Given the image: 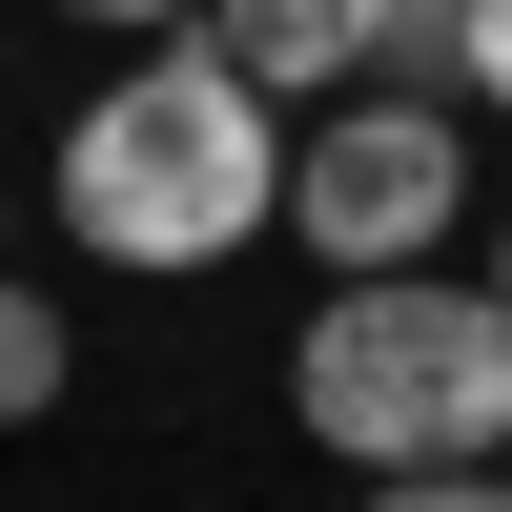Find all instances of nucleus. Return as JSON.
<instances>
[{
    "mask_svg": "<svg viewBox=\"0 0 512 512\" xmlns=\"http://www.w3.org/2000/svg\"><path fill=\"white\" fill-rule=\"evenodd\" d=\"M390 62H451V82L512 123V0H410V41H390Z\"/></svg>",
    "mask_w": 512,
    "mask_h": 512,
    "instance_id": "obj_5",
    "label": "nucleus"
},
{
    "mask_svg": "<svg viewBox=\"0 0 512 512\" xmlns=\"http://www.w3.org/2000/svg\"><path fill=\"white\" fill-rule=\"evenodd\" d=\"M287 410L349 472H451V451H512V287L492 267H349L287 349Z\"/></svg>",
    "mask_w": 512,
    "mask_h": 512,
    "instance_id": "obj_2",
    "label": "nucleus"
},
{
    "mask_svg": "<svg viewBox=\"0 0 512 512\" xmlns=\"http://www.w3.org/2000/svg\"><path fill=\"white\" fill-rule=\"evenodd\" d=\"M0 267H21V185H0Z\"/></svg>",
    "mask_w": 512,
    "mask_h": 512,
    "instance_id": "obj_9",
    "label": "nucleus"
},
{
    "mask_svg": "<svg viewBox=\"0 0 512 512\" xmlns=\"http://www.w3.org/2000/svg\"><path fill=\"white\" fill-rule=\"evenodd\" d=\"M287 246L328 287L349 267H451L472 246V82H410V62L328 82L308 144H287Z\"/></svg>",
    "mask_w": 512,
    "mask_h": 512,
    "instance_id": "obj_3",
    "label": "nucleus"
},
{
    "mask_svg": "<svg viewBox=\"0 0 512 512\" xmlns=\"http://www.w3.org/2000/svg\"><path fill=\"white\" fill-rule=\"evenodd\" d=\"M62 21H205V0H62Z\"/></svg>",
    "mask_w": 512,
    "mask_h": 512,
    "instance_id": "obj_7",
    "label": "nucleus"
},
{
    "mask_svg": "<svg viewBox=\"0 0 512 512\" xmlns=\"http://www.w3.org/2000/svg\"><path fill=\"white\" fill-rule=\"evenodd\" d=\"M62 369H82V349H62V308L0 267V431H41V410H62Z\"/></svg>",
    "mask_w": 512,
    "mask_h": 512,
    "instance_id": "obj_6",
    "label": "nucleus"
},
{
    "mask_svg": "<svg viewBox=\"0 0 512 512\" xmlns=\"http://www.w3.org/2000/svg\"><path fill=\"white\" fill-rule=\"evenodd\" d=\"M41 205H62L82 267H144V287L246 267V246L287 226V82H246L226 41H164V62H123L103 103L62 123Z\"/></svg>",
    "mask_w": 512,
    "mask_h": 512,
    "instance_id": "obj_1",
    "label": "nucleus"
},
{
    "mask_svg": "<svg viewBox=\"0 0 512 512\" xmlns=\"http://www.w3.org/2000/svg\"><path fill=\"white\" fill-rule=\"evenodd\" d=\"M472 226H492V287H512V205H472Z\"/></svg>",
    "mask_w": 512,
    "mask_h": 512,
    "instance_id": "obj_8",
    "label": "nucleus"
},
{
    "mask_svg": "<svg viewBox=\"0 0 512 512\" xmlns=\"http://www.w3.org/2000/svg\"><path fill=\"white\" fill-rule=\"evenodd\" d=\"M205 41H226L246 82H287V103H328V82H369L410 41V0H205Z\"/></svg>",
    "mask_w": 512,
    "mask_h": 512,
    "instance_id": "obj_4",
    "label": "nucleus"
}]
</instances>
